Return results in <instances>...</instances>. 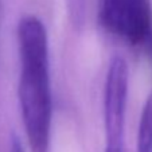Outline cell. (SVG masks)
<instances>
[{
    "instance_id": "obj_1",
    "label": "cell",
    "mask_w": 152,
    "mask_h": 152,
    "mask_svg": "<svg viewBox=\"0 0 152 152\" xmlns=\"http://www.w3.org/2000/svg\"><path fill=\"white\" fill-rule=\"evenodd\" d=\"M20 57L19 96L22 118L32 152H47L53 117L49 38L42 20L24 16L18 26Z\"/></svg>"
},
{
    "instance_id": "obj_2",
    "label": "cell",
    "mask_w": 152,
    "mask_h": 152,
    "mask_svg": "<svg viewBox=\"0 0 152 152\" xmlns=\"http://www.w3.org/2000/svg\"><path fill=\"white\" fill-rule=\"evenodd\" d=\"M98 19L109 34L133 46H144L152 35L151 0H100Z\"/></svg>"
},
{
    "instance_id": "obj_3",
    "label": "cell",
    "mask_w": 152,
    "mask_h": 152,
    "mask_svg": "<svg viewBox=\"0 0 152 152\" xmlns=\"http://www.w3.org/2000/svg\"><path fill=\"white\" fill-rule=\"evenodd\" d=\"M128 98V66L124 58L109 63L104 88V128L106 149L124 152V129Z\"/></svg>"
},
{
    "instance_id": "obj_4",
    "label": "cell",
    "mask_w": 152,
    "mask_h": 152,
    "mask_svg": "<svg viewBox=\"0 0 152 152\" xmlns=\"http://www.w3.org/2000/svg\"><path fill=\"white\" fill-rule=\"evenodd\" d=\"M137 152H152V92L144 104L139 123Z\"/></svg>"
},
{
    "instance_id": "obj_5",
    "label": "cell",
    "mask_w": 152,
    "mask_h": 152,
    "mask_svg": "<svg viewBox=\"0 0 152 152\" xmlns=\"http://www.w3.org/2000/svg\"><path fill=\"white\" fill-rule=\"evenodd\" d=\"M11 152H26L23 145H22V143H20L19 137L15 135L11 137Z\"/></svg>"
},
{
    "instance_id": "obj_6",
    "label": "cell",
    "mask_w": 152,
    "mask_h": 152,
    "mask_svg": "<svg viewBox=\"0 0 152 152\" xmlns=\"http://www.w3.org/2000/svg\"><path fill=\"white\" fill-rule=\"evenodd\" d=\"M105 152H121V151H112V149H105Z\"/></svg>"
}]
</instances>
